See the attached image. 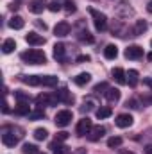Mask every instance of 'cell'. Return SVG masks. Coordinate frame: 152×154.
Instances as JSON below:
<instances>
[{"instance_id": "6da1fadb", "label": "cell", "mask_w": 152, "mask_h": 154, "mask_svg": "<svg viewBox=\"0 0 152 154\" xmlns=\"http://www.w3.org/2000/svg\"><path fill=\"white\" fill-rule=\"evenodd\" d=\"M22 59H23L27 65H45V63H47V56H45V52L39 50V48H31V50L22 52Z\"/></svg>"}, {"instance_id": "7a4b0ae2", "label": "cell", "mask_w": 152, "mask_h": 154, "mask_svg": "<svg viewBox=\"0 0 152 154\" xmlns=\"http://www.w3.org/2000/svg\"><path fill=\"white\" fill-rule=\"evenodd\" d=\"M90 14L93 16L95 29H97V31H106V27H108V16H106L104 13H100V11L93 9V7H90Z\"/></svg>"}, {"instance_id": "3957f363", "label": "cell", "mask_w": 152, "mask_h": 154, "mask_svg": "<svg viewBox=\"0 0 152 154\" xmlns=\"http://www.w3.org/2000/svg\"><path fill=\"white\" fill-rule=\"evenodd\" d=\"M91 129H93L91 120L88 116H84V118L79 120V124H77V127H75V133H77V136H88Z\"/></svg>"}, {"instance_id": "277c9868", "label": "cell", "mask_w": 152, "mask_h": 154, "mask_svg": "<svg viewBox=\"0 0 152 154\" xmlns=\"http://www.w3.org/2000/svg\"><path fill=\"white\" fill-rule=\"evenodd\" d=\"M72 118H74L72 111H68V109H61V111H57V115H56V118H54V122H56L57 127H66V125L72 122Z\"/></svg>"}, {"instance_id": "5b68a950", "label": "cell", "mask_w": 152, "mask_h": 154, "mask_svg": "<svg viewBox=\"0 0 152 154\" xmlns=\"http://www.w3.org/2000/svg\"><path fill=\"white\" fill-rule=\"evenodd\" d=\"M56 102H59V100H57V95L39 93L38 97H36V104H38L39 108H41V106H52V104H56Z\"/></svg>"}, {"instance_id": "8992f818", "label": "cell", "mask_w": 152, "mask_h": 154, "mask_svg": "<svg viewBox=\"0 0 152 154\" xmlns=\"http://www.w3.org/2000/svg\"><path fill=\"white\" fill-rule=\"evenodd\" d=\"M143 56V48L140 45H129L125 48V57L127 59H140Z\"/></svg>"}, {"instance_id": "52a82bcc", "label": "cell", "mask_w": 152, "mask_h": 154, "mask_svg": "<svg viewBox=\"0 0 152 154\" xmlns=\"http://www.w3.org/2000/svg\"><path fill=\"white\" fill-rule=\"evenodd\" d=\"M132 122H134V118L129 115V113H122V115H118L116 118H114V124H116L120 129L131 127V125H132Z\"/></svg>"}, {"instance_id": "ba28073f", "label": "cell", "mask_w": 152, "mask_h": 154, "mask_svg": "<svg viewBox=\"0 0 152 154\" xmlns=\"http://www.w3.org/2000/svg\"><path fill=\"white\" fill-rule=\"evenodd\" d=\"M70 31H72V27H70V23H68V22H59V23L54 27V34H56V36H59V38L68 36V34H70Z\"/></svg>"}, {"instance_id": "9c48e42d", "label": "cell", "mask_w": 152, "mask_h": 154, "mask_svg": "<svg viewBox=\"0 0 152 154\" xmlns=\"http://www.w3.org/2000/svg\"><path fill=\"white\" fill-rule=\"evenodd\" d=\"M18 138H20V136H14L13 131H4V134H2V143H4L5 147H14V145L18 143Z\"/></svg>"}, {"instance_id": "30bf717a", "label": "cell", "mask_w": 152, "mask_h": 154, "mask_svg": "<svg viewBox=\"0 0 152 154\" xmlns=\"http://www.w3.org/2000/svg\"><path fill=\"white\" fill-rule=\"evenodd\" d=\"M45 7H48L47 0H31V2H29V11H31V13H34V14L43 13V9H45Z\"/></svg>"}, {"instance_id": "8fae6325", "label": "cell", "mask_w": 152, "mask_h": 154, "mask_svg": "<svg viewBox=\"0 0 152 154\" xmlns=\"http://www.w3.org/2000/svg\"><path fill=\"white\" fill-rule=\"evenodd\" d=\"M25 41L29 43V45H32V47H39V45H45V38L38 34V32H29V34H25Z\"/></svg>"}, {"instance_id": "7c38bea8", "label": "cell", "mask_w": 152, "mask_h": 154, "mask_svg": "<svg viewBox=\"0 0 152 154\" xmlns=\"http://www.w3.org/2000/svg\"><path fill=\"white\" fill-rule=\"evenodd\" d=\"M104 134H106V127H102V125H95V127L90 131L88 140H90V142H99Z\"/></svg>"}, {"instance_id": "4fadbf2b", "label": "cell", "mask_w": 152, "mask_h": 154, "mask_svg": "<svg viewBox=\"0 0 152 154\" xmlns=\"http://www.w3.org/2000/svg\"><path fill=\"white\" fill-rule=\"evenodd\" d=\"M20 81L29 84V86H41L43 75H20Z\"/></svg>"}, {"instance_id": "5bb4252c", "label": "cell", "mask_w": 152, "mask_h": 154, "mask_svg": "<svg viewBox=\"0 0 152 154\" xmlns=\"http://www.w3.org/2000/svg\"><path fill=\"white\" fill-rule=\"evenodd\" d=\"M56 95H57L59 102H65V104H72L74 102V95H70V91L66 88H61L59 91H56Z\"/></svg>"}, {"instance_id": "9a60e30c", "label": "cell", "mask_w": 152, "mask_h": 154, "mask_svg": "<svg viewBox=\"0 0 152 154\" xmlns=\"http://www.w3.org/2000/svg\"><path fill=\"white\" fill-rule=\"evenodd\" d=\"M111 74H113V79L118 84H125V82H127V72H125L123 68H118V66H116V68H113Z\"/></svg>"}, {"instance_id": "2e32d148", "label": "cell", "mask_w": 152, "mask_h": 154, "mask_svg": "<svg viewBox=\"0 0 152 154\" xmlns=\"http://www.w3.org/2000/svg\"><path fill=\"white\" fill-rule=\"evenodd\" d=\"M23 25H25V20H23L22 16H18V14H14V16L9 20V27H11V29H14V31L23 29Z\"/></svg>"}, {"instance_id": "e0dca14e", "label": "cell", "mask_w": 152, "mask_h": 154, "mask_svg": "<svg viewBox=\"0 0 152 154\" xmlns=\"http://www.w3.org/2000/svg\"><path fill=\"white\" fill-rule=\"evenodd\" d=\"M65 50H66V47L63 43H56L54 45V57L57 61H65Z\"/></svg>"}, {"instance_id": "ac0fdd59", "label": "cell", "mask_w": 152, "mask_h": 154, "mask_svg": "<svg viewBox=\"0 0 152 154\" xmlns=\"http://www.w3.org/2000/svg\"><path fill=\"white\" fill-rule=\"evenodd\" d=\"M52 151H54V154H72V149L70 147L59 143L57 140H56V143H52Z\"/></svg>"}, {"instance_id": "d6986e66", "label": "cell", "mask_w": 152, "mask_h": 154, "mask_svg": "<svg viewBox=\"0 0 152 154\" xmlns=\"http://www.w3.org/2000/svg\"><path fill=\"white\" fill-rule=\"evenodd\" d=\"M90 81H91V75L88 72H82V74H79L77 77H74V82H75L77 86H86Z\"/></svg>"}, {"instance_id": "ffe728a7", "label": "cell", "mask_w": 152, "mask_h": 154, "mask_svg": "<svg viewBox=\"0 0 152 154\" xmlns=\"http://www.w3.org/2000/svg\"><path fill=\"white\" fill-rule=\"evenodd\" d=\"M104 95L109 102H118L120 100V90H116V88H108V91Z\"/></svg>"}, {"instance_id": "44dd1931", "label": "cell", "mask_w": 152, "mask_h": 154, "mask_svg": "<svg viewBox=\"0 0 152 154\" xmlns=\"http://www.w3.org/2000/svg\"><path fill=\"white\" fill-rule=\"evenodd\" d=\"M95 115H97L99 120H102V118H108V116L113 115V109H111L109 106H100V108L95 111Z\"/></svg>"}, {"instance_id": "7402d4cb", "label": "cell", "mask_w": 152, "mask_h": 154, "mask_svg": "<svg viewBox=\"0 0 152 154\" xmlns=\"http://www.w3.org/2000/svg\"><path fill=\"white\" fill-rule=\"evenodd\" d=\"M145 31H147V22H145V20H138L136 25H134V29H132V36H140V34H143Z\"/></svg>"}, {"instance_id": "603a6c76", "label": "cell", "mask_w": 152, "mask_h": 154, "mask_svg": "<svg viewBox=\"0 0 152 154\" xmlns=\"http://www.w3.org/2000/svg\"><path fill=\"white\" fill-rule=\"evenodd\" d=\"M31 113V108H29V102H18V106L14 108V115H29Z\"/></svg>"}, {"instance_id": "cb8c5ba5", "label": "cell", "mask_w": 152, "mask_h": 154, "mask_svg": "<svg viewBox=\"0 0 152 154\" xmlns=\"http://www.w3.org/2000/svg\"><path fill=\"white\" fill-rule=\"evenodd\" d=\"M116 56H118V47L116 45H108L104 48V57L106 59H114Z\"/></svg>"}, {"instance_id": "d4e9b609", "label": "cell", "mask_w": 152, "mask_h": 154, "mask_svg": "<svg viewBox=\"0 0 152 154\" xmlns=\"http://www.w3.org/2000/svg\"><path fill=\"white\" fill-rule=\"evenodd\" d=\"M14 48H16V41H14V39H5V41L2 43V52H4V54H11Z\"/></svg>"}, {"instance_id": "484cf974", "label": "cell", "mask_w": 152, "mask_h": 154, "mask_svg": "<svg viewBox=\"0 0 152 154\" xmlns=\"http://www.w3.org/2000/svg\"><path fill=\"white\" fill-rule=\"evenodd\" d=\"M138 81H140V74H138L136 70H129V72H127V82H129L131 86H136Z\"/></svg>"}, {"instance_id": "4316f807", "label": "cell", "mask_w": 152, "mask_h": 154, "mask_svg": "<svg viewBox=\"0 0 152 154\" xmlns=\"http://www.w3.org/2000/svg\"><path fill=\"white\" fill-rule=\"evenodd\" d=\"M14 99H16L18 102H29V100H31V95L25 93V91H22V90H16V91H14Z\"/></svg>"}, {"instance_id": "83f0119b", "label": "cell", "mask_w": 152, "mask_h": 154, "mask_svg": "<svg viewBox=\"0 0 152 154\" xmlns=\"http://www.w3.org/2000/svg\"><path fill=\"white\" fill-rule=\"evenodd\" d=\"M57 84V77L56 75H43V82H41V86H48V88H52V86H56Z\"/></svg>"}, {"instance_id": "f1b7e54d", "label": "cell", "mask_w": 152, "mask_h": 154, "mask_svg": "<svg viewBox=\"0 0 152 154\" xmlns=\"http://www.w3.org/2000/svg\"><path fill=\"white\" fill-rule=\"evenodd\" d=\"M47 136H48V131L47 129H43V127H39L34 131V138L38 140V142H43V140H47Z\"/></svg>"}, {"instance_id": "f546056e", "label": "cell", "mask_w": 152, "mask_h": 154, "mask_svg": "<svg viewBox=\"0 0 152 154\" xmlns=\"http://www.w3.org/2000/svg\"><path fill=\"white\" fill-rule=\"evenodd\" d=\"M120 145H122V138H120V136H111V138L108 140V147H109V149L120 147Z\"/></svg>"}, {"instance_id": "4dcf8cb0", "label": "cell", "mask_w": 152, "mask_h": 154, "mask_svg": "<svg viewBox=\"0 0 152 154\" xmlns=\"http://www.w3.org/2000/svg\"><path fill=\"white\" fill-rule=\"evenodd\" d=\"M22 152L23 154H38V147L32 145V143H25L23 149H22Z\"/></svg>"}, {"instance_id": "1f68e13d", "label": "cell", "mask_w": 152, "mask_h": 154, "mask_svg": "<svg viewBox=\"0 0 152 154\" xmlns=\"http://www.w3.org/2000/svg\"><path fill=\"white\" fill-rule=\"evenodd\" d=\"M79 39H81L82 43H93V41H95V38H93L88 31H82V32H81V36H79Z\"/></svg>"}, {"instance_id": "d6a6232c", "label": "cell", "mask_w": 152, "mask_h": 154, "mask_svg": "<svg viewBox=\"0 0 152 154\" xmlns=\"http://www.w3.org/2000/svg\"><path fill=\"white\" fill-rule=\"evenodd\" d=\"M27 116H29V120H38V118H43V116H45V111L39 108V109H36V111H31Z\"/></svg>"}, {"instance_id": "836d02e7", "label": "cell", "mask_w": 152, "mask_h": 154, "mask_svg": "<svg viewBox=\"0 0 152 154\" xmlns=\"http://www.w3.org/2000/svg\"><path fill=\"white\" fill-rule=\"evenodd\" d=\"M108 88H109V86H108V82H99V84L93 88V91H95V93H100V91H102V93H106V91H108Z\"/></svg>"}, {"instance_id": "e575fe53", "label": "cell", "mask_w": 152, "mask_h": 154, "mask_svg": "<svg viewBox=\"0 0 152 154\" xmlns=\"http://www.w3.org/2000/svg\"><path fill=\"white\" fill-rule=\"evenodd\" d=\"M48 11H52V13H57V11H61V4H59L57 0H54V2H48Z\"/></svg>"}, {"instance_id": "d590c367", "label": "cell", "mask_w": 152, "mask_h": 154, "mask_svg": "<svg viewBox=\"0 0 152 154\" xmlns=\"http://www.w3.org/2000/svg\"><path fill=\"white\" fill-rule=\"evenodd\" d=\"M122 5V9H123V16H129V14H134V11L129 7V4H125V2H122L120 4Z\"/></svg>"}, {"instance_id": "8d00e7d4", "label": "cell", "mask_w": 152, "mask_h": 154, "mask_svg": "<svg viewBox=\"0 0 152 154\" xmlns=\"http://www.w3.org/2000/svg\"><path fill=\"white\" fill-rule=\"evenodd\" d=\"M75 4H74V2H66V4H65V11H66V13H75Z\"/></svg>"}, {"instance_id": "74e56055", "label": "cell", "mask_w": 152, "mask_h": 154, "mask_svg": "<svg viewBox=\"0 0 152 154\" xmlns=\"http://www.w3.org/2000/svg\"><path fill=\"white\" fill-rule=\"evenodd\" d=\"M56 138H57V142H65V140H68V133L66 131H61V133L56 134Z\"/></svg>"}, {"instance_id": "f35d334b", "label": "cell", "mask_w": 152, "mask_h": 154, "mask_svg": "<svg viewBox=\"0 0 152 154\" xmlns=\"http://www.w3.org/2000/svg\"><path fill=\"white\" fill-rule=\"evenodd\" d=\"M127 106H129V108H132V109H138V108H140V104H138V100H136V99L127 100Z\"/></svg>"}, {"instance_id": "ab89813d", "label": "cell", "mask_w": 152, "mask_h": 154, "mask_svg": "<svg viewBox=\"0 0 152 154\" xmlns=\"http://www.w3.org/2000/svg\"><path fill=\"white\" fill-rule=\"evenodd\" d=\"M90 59H91V57H90L88 54H82V56H79V57H77V63H88Z\"/></svg>"}, {"instance_id": "60d3db41", "label": "cell", "mask_w": 152, "mask_h": 154, "mask_svg": "<svg viewBox=\"0 0 152 154\" xmlns=\"http://www.w3.org/2000/svg\"><path fill=\"white\" fill-rule=\"evenodd\" d=\"M90 109H93V102H91V100L84 102V106L81 108V111H90Z\"/></svg>"}, {"instance_id": "b9f144b4", "label": "cell", "mask_w": 152, "mask_h": 154, "mask_svg": "<svg viewBox=\"0 0 152 154\" xmlns=\"http://www.w3.org/2000/svg\"><path fill=\"white\" fill-rule=\"evenodd\" d=\"M143 102L149 104V106H152V95H143Z\"/></svg>"}, {"instance_id": "7bdbcfd3", "label": "cell", "mask_w": 152, "mask_h": 154, "mask_svg": "<svg viewBox=\"0 0 152 154\" xmlns=\"http://www.w3.org/2000/svg\"><path fill=\"white\" fill-rule=\"evenodd\" d=\"M18 7H20V5H18V2H13V4L9 5V9H11V11H16Z\"/></svg>"}, {"instance_id": "ee69618b", "label": "cell", "mask_w": 152, "mask_h": 154, "mask_svg": "<svg viewBox=\"0 0 152 154\" xmlns=\"http://www.w3.org/2000/svg\"><path fill=\"white\" fill-rule=\"evenodd\" d=\"M2 111H4V113H7V111H9V104H7L5 100H4V106H2Z\"/></svg>"}, {"instance_id": "f6af8a7d", "label": "cell", "mask_w": 152, "mask_h": 154, "mask_svg": "<svg viewBox=\"0 0 152 154\" xmlns=\"http://www.w3.org/2000/svg\"><path fill=\"white\" fill-rule=\"evenodd\" d=\"M147 13H150V14H152V0L147 4Z\"/></svg>"}, {"instance_id": "bcb514c9", "label": "cell", "mask_w": 152, "mask_h": 154, "mask_svg": "<svg viewBox=\"0 0 152 154\" xmlns=\"http://www.w3.org/2000/svg\"><path fill=\"white\" fill-rule=\"evenodd\" d=\"M145 152H147V154H152V143H150V145H147V147H145Z\"/></svg>"}, {"instance_id": "7dc6e473", "label": "cell", "mask_w": 152, "mask_h": 154, "mask_svg": "<svg viewBox=\"0 0 152 154\" xmlns=\"http://www.w3.org/2000/svg\"><path fill=\"white\" fill-rule=\"evenodd\" d=\"M36 25H38V27H41V29H43V31H45V29H47V25H45V23H41V22H36Z\"/></svg>"}, {"instance_id": "c3c4849f", "label": "cell", "mask_w": 152, "mask_h": 154, "mask_svg": "<svg viewBox=\"0 0 152 154\" xmlns=\"http://www.w3.org/2000/svg\"><path fill=\"white\" fill-rule=\"evenodd\" d=\"M145 84H147V86H150V88H152V79H145Z\"/></svg>"}, {"instance_id": "681fc988", "label": "cell", "mask_w": 152, "mask_h": 154, "mask_svg": "<svg viewBox=\"0 0 152 154\" xmlns=\"http://www.w3.org/2000/svg\"><path fill=\"white\" fill-rule=\"evenodd\" d=\"M122 154H134V152H131V151H125V149H122Z\"/></svg>"}, {"instance_id": "f907efd6", "label": "cell", "mask_w": 152, "mask_h": 154, "mask_svg": "<svg viewBox=\"0 0 152 154\" xmlns=\"http://www.w3.org/2000/svg\"><path fill=\"white\" fill-rule=\"evenodd\" d=\"M147 59H149V61H152V52H149V54H147Z\"/></svg>"}, {"instance_id": "816d5d0a", "label": "cell", "mask_w": 152, "mask_h": 154, "mask_svg": "<svg viewBox=\"0 0 152 154\" xmlns=\"http://www.w3.org/2000/svg\"><path fill=\"white\" fill-rule=\"evenodd\" d=\"M38 154H45V152H38Z\"/></svg>"}, {"instance_id": "f5cc1de1", "label": "cell", "mask_w": 152, "mask_h": 154, "mask_svg": "<svg viewBox=\"0 0 152 154\" xmlns=\"http://www.w3.org/2000/svg\"><path fill=\"white\" fill-rule=\"evenodd\" d=\"M150 45H152V41H150Z\"/></svg>"}]
</instances>
